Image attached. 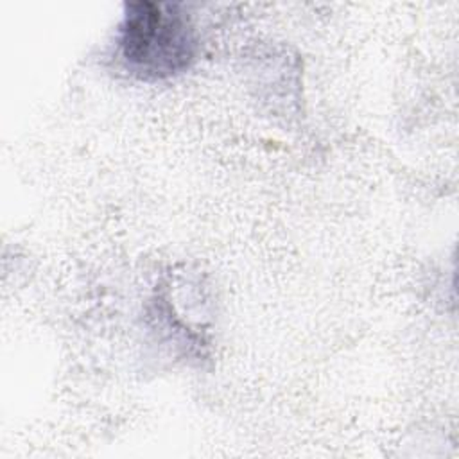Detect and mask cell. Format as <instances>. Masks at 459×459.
Segmentation results:
<instances>
[{"mask_svg":"<svg viewBox=\"0 0 459 459\" xmlns=\"http://www.w3.org/2000/svg\"><path fill=\"white\" fill-rule=\"evenodd\" d=\"M197 30L178 4L133 2L117 32L122 66L142 81H163L186 72L197 57Z\"/></svg>","mask_w":459,"mask_h":459,"instance_id":"6da1fadb","label":"cell"}]
</instances>
